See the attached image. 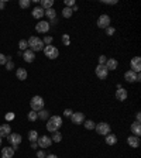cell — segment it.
Segmentation results:
<instances>
[{
	"mask_svg": "<svg viewBox=\"0 0 141 158\" xmlns=\"http://www.w3.org/2000/svg\"><path fill=\"white\" fill-rule=\"evenodd\" d=\"M61 126H62V117H61V116H52V117H50L47 121V130L50 131V133L58 131L61 128Z\"/></svg>",
	"mask_w": 141,
	"mask_h": 158,
	"instance_id": "cell-1",
	"label": "cell"
},
{
	"mask_svg": "<svg viewBox=\"0 0 141 158\" xmlns=\"http://www.w3.org/2000/svg\"><path fill=\"white\" fill-rule=\"evenodd\" d=\"M27 44L33 52H37V51L44 50V43H42V40L38 37H30V40L27 41Z\"/></svg>",
	"mask_w": 141,
	"mask_h": 158,
	"instance_id": "cell-2",
	"label": "cell"
},
{
	"mask_svg": "<svg viewBox=\"0 0 141 158\" xmlns=\"http://www.w3.org/2000/svg\"><path fill=\"white\" fill-rule=\"evenodd\" d=\"M42 51H44V55H45L48 59H57L58 55H59L58 48L54 47V45H45Z\"/></svg>",
	"mask_w": 141,
	"mask_h": 158,
	"instance_id": "cell-3",
	"label": "cell"
},
{
	"mask_svg": "<svg viewBox=\"0 0 141 158\" xmlns=\"http://www.w3.org/2000/svg\"><path fill=\"white\" fill-rule=\"evenodd\" d=\"M7 140H9V143H10L11 148H13L14 151H16L17 148H18V145L21 144V136L20 134H17V133H10V134L7 136Z\"/></svg>",
	"mask_w": 141,
	"mask_h": 158,
	"instance_id": "cell-4",
	"label": "cell"
},
{
	"mask_svg": "<svg viewBox=\"0 0 141 158\" xmlns=\"http://www.w3.org/2000/svg\"><path fill=\"white\" fill-rule=\"evenodd\" d=\"M30 106H31V110L34 111H40L44 109V99L41 96H34L30 102Z\"/></svg>",
	"mask_w": 141,
	"mask_h": 158,
	"instance_id": "cell-5",
	"label": "cell"
},
{
	"mask_svg": "<svg viewBox=\"0 0 141 158\" xmlns=\"http://www.w3.org/2000/svg\"><path fill=\"white\" fill-rule=\"evenodd\" d=\"M95 130L98 131L100 136H107L110 133V124H107L106 121H100L99 124L95 126Z\"/></svg>",
	"mask_w": 141,
	"mask_h": 158,
	"instance_id": "cell-6",
	"label": "cell"
},
{
	"mask_svg": "<svg viewBox=\"0 0 141 158\" xmlns=\"http://www.w3.org/2000/svg\"><path fill=\"white\" fill-rule=\"evenodd\" d=\"M110 16H107V14H102V16H99L98 18V27L99 28H106L110 27Z\"/></svg>",
	"mask_w": 141,
	"mask_h": 158,
	"instance_id": "cell-7",
	"label": "cell"
},
{
	"mask_svg": "<svg viewBox=\"0 0 141 158\" xmlns=\"http://www.w3.org/2000/svg\"><path fill=\"white\" fill-rule=\"evenodd\" d=\"M37 144H38V147H41V148H48L52 144V140H51V137H48V136H38Z\"/></svg>",
	"mask_w": 141,
	"mask_h": 158,
	"instance_id": "cell-8",
	"label": "cell"
},
{
	"mask_svg": "<svg viewBox=\"0 0 141 158\" xmlns=\"http://www.w3.org/2000/svg\"><path fill=\"white\" fill-rule=\"evenodd\" d=\"M95 74H96V76L99 79H106L109 75V69L106 68V65H98L96 69H95Z\"/></svg>",
	"mask_w": 141,
	"mask_h": 158,
	"instance_id": "cell-9",
	"label": "cell"
},
{
	"mask_svg": "<svg viewBox=\"0 0 141 158\" xmlns=\"http://www.w3.org/2000/svg\"><path fill=\"white\" fill-rule=\"evenodd\" d=\"M50 23L48 21H38L37 24H35V31L37 33H40V34H44V33H48L50 31Z\"/></svg>",
	"mask_w": 141,
	"mask_h": 158,
	"instance_id": "cell-10",
	"label": "cell"
},
{
	"mask_svg": "<svg viewBox=\"0 0 141 158\" xmlns=\"http://www.w3.org/2000/svg\"><path fill=\"white\" fill-rule=\"evenodd\" d=\"M70 121L74 123V124H83L85 121V115L83 113H81V111H76V113H72V116H70Z\"/></svg>",
	"mask_w": 141,
	"mask_h": 158,
	"instance_id": "cell-11",
	"label": "cell"
},
{
	"mask_svg": "<svg viewBox=\"0 0 141 158\" xmlns=\"http://www.w3.org/2000/svg\"><path fill=\"white\" fill-rule=\"evenodd\" d=\"M130 65H131V71L135 72V74H140V71H141V58L134 57L133 59H131Z\"/></svg>",
	"mask_w": 141,
	"mask_h": 158,
	"instance_id": "cell-12",
	"label": "cell"
},
{
	"mask_svg": "<svg viewBox=\"0 0 141 158\" xmlns=\"http://www.w3.org/2000/svg\"><path fill=\"white\" fill-rule=\"evenodd\" d=\"M116 99H117L119 102H124L126 99H127V96H128V93H127V91H126L124 87H120V89H117L116 91Z\"/></svg>",
	"mask_w": 141,
	"mask_h": 158,
	"instance_id": "cell-13",
	"label": "cell"
},
{
	"mask_svg": "<svg viewBox=\"0 0 141 158\" xmlns=\"http://www.w3.org/2000/svg\"><path fill=\"white\" fill-rule=\"evenodd\" d=\"M23 58L26 62H28V64H31V62H34V59H35V52H33V51L28 48V50H26L23 52Z\"/></svg>",
	"mask_w": 141,
	"mask_h": 158,
	"instance_id": "cell-14",
	"label": "cell"
},
{
	"mask_svg": "<svg viewBox=\"0 0 141 158\" xmlns=\"http://www.w3.org/2000/svg\"><path fill=\"white\" fill-rule=\"evenodd\" d=\"M140 137H135V136H128L127 138V144L133 148H138L140 147Z\"/></svg>",
	"mask_w": 141,
	"mask_h": 158,
	"instance_id": "cell-15",
	"label": "cell"
},
{
	"mask_svg": "<svg viewBox=\"0 0 141 158\" xmlns=\"http://www.w3.org/2000/svg\"><path fill=\"white\" fill-rule=\"evenodd\" d=\"M131 133H133V136H135V137H140L141 136V123L140 121H134L133 124H131Z\"/></svg>",
	"mask_w": 141,
	"mask_h": 158,
	"instance_id": "cell-16",
	"label": "cell"
},
{
	"mask_svg": "<svg viewBox=\"0 0 141 158\" xmlns=\"http://www.w3.org/2000/svg\"><path fill=\"white\" fill-rule=\"evenodd\" d=\"M106 68H107L109 71H114V69H117L119 67V62L117 59H114V58H107V61H106Z\"/></svg>",
	"mask_w": 141,
	"mask_h": 158,
	"instance_id": "cell-17",
	"label": "cell"
},
{
	"mask_svg": "<svg viewBox=\"0 0 141 158\" xmlns=\"http://www.w3.org/2000/svg\"><path fill=\"white\" fill-rule=\"evenodd\" d=\"M14 150L11 147H3L2 148V158H13Z\"/></svg>",
	"mask_w": 141,
	"mask_h": 158,
	"instance_id": "cell-18",
	"label": "cell"
},
{
	"mask_svg": "<svg viewBox=\"0 0 141 158\" xmlns=\"http://www.w3.org/2000/svg\"><path fill=\"white\" fill-rule=\"evenodd\" d=\"M31 14H33V17H34V18H37V20L42 18V16H44V10H42V7H41V6L34 7L33 11H31Z\"/></svg>",
	"mask_w": 141,
	"mask_h": 158,
	"instance_id": "cell-19",
	"label": "cell"
},
{
	"mask_svg": "<svg viewBox=\"0 0 141 158\" xmlns=\"http://www.w3.org/2000/svg\"><path fill=\"white\" fill-rule=\"evenodd\" d=\"M124 79L127 82H130V83H133V82H137V74H135V72H133L130 69V71H127L124 74Z\"/></svg>",
	"mask_w": 141,
	"mask_h": 158,
	"instance_id": "cell-20",
	"label": "cell"
},
{
	"mask_svg": "<svg viewBox=\"0 0 141 158\" xmlns=\"http://www.w3.org/2000/svg\"><path fill=\"white\" fill-rule=\"evenodd\" d=\"M11 133V127L9 124H2L0 126V137H7Z\"/></svg>",
	"mask_w": 141,
	"mask_h": 158,
	"instance_id": "cell-21",
	"label": "cell"
},
{
	"mask_svg": "<svg viewBox=\"0 0 141 158\" xmlns=\"http://www.w3.org/2000/svg\"><path fill=\"white\" fill-rule=\"evenodd\" d=\"M16 76H17V79H20V81H26V79H27V71H26L24 68H17Z\"/></svg>",
	"mask_w": 141,
	"mask_h": 158,
	"instance_id": "cell-22",
	"label": "cell"
},
{
	"mask_svg": "<svg viewBox=\"0 0 141 158\" xmlns=\"http://www.w3.org/2000/svg\"><path fill=\"white\" fill-rule=\"evenodd\" d=\"M104 141H106V144H107V145L117 144V136H114V134H111V133H109V134L106 136V138H104Z\"/></svg>",
	"mask_w": 141,
	"mask_h": 158,
	"instance_id": "cell-23",
	"label": "cell"
},
{
	"mask_svg": "<svg viewBox=\"0 0 141 158\" xmlns=\"http://www.w3.org/2000/svg\"><path fill=\"white\" fill-rule=\"evenodd\" d=\"M44 16H47L48 18L52 21L57 18V11H55L54 9H48V10H44Z\"/></svg>",
	"mask_w": 141,
	"mask_h": 158,
	"instance_id": "cell-24",
	"label": "cell"
},
{
	"mask_svg": "<svg viewBox=\"0 0 141 158\" xmlns=\"http://www.w3.org/2000/svg\"><path fill=\"white\" fill-rule=\"evenodd\" d=\"M37 115H38V119H41V120H48L50 119V111L45 110V109L37 111Z\"/></svg>",
	"mask_w": 141,
	"mask_h": 158,
	"instance_id": "cell-25",
	"label": "cell"
},
{
	"mask_svg": "<svg viewBox=\"0 0 141 158\" xmlns=\"http://www.w3.org/2000/svg\"><path fill=\"white\" fill-rule=\"evenodd\" d=\"M52 4H54V0H41V7L42 10H48V9H52Z\"/></svg>",
	"mask_w": 141,
	"mask_h": 158,
	"instance_id": "cell-26",
	"label": "cell"
},
{
	"mask_svg": "<svg viewBox=\"0 0 141 158\" xmlns=\"http://www.w3.org/2000/svg\"><path fill=\"white\" fill-rule=\"evenodd\" d=\"M28 140H30L31 143H37L38 140V133L35 130H31L30 133H28Z\"/></svg>",
	"mask_w": 141,
	"mask_h": 158,
	"instance_id": "cell-27",
	"label": "cell"
},
{
	"mask_svg": "<svg viewBox=\"0 0 141 158\" xmlns=\"http://www.w3.org/2000/svg\"><path fill=\"white\" fill-rule=\"evenodd\" d=\"M83 126L86 130H95V126H96V123H95L93 120H85L83 121Z\"/></svg>",
	"mask_w": 141,
	"mask_h": 158,
	"instance_id": "cell-28",
	"label": "cell"
},
{
	"mask_svg": "<svg viewBox=\"0 0 141 158\" xmlns=\"http://www.w3.org/2000/svg\"><path fill=\"white\" fill-rule=\"evenodd\" d=\"M72 14H74L72 9H69V7H64V10H62V16H64L65 18H70Z\"/></svg>",
	"mask_w": 141,
	"mask_h": 158,
	"instance_id": "cell-29",
	"label": "cell"
},
{
	"mask_svg": "<svg viewBox=\"0 0 141 158\" xmlns=\"http://www.w3.org/2000/svg\"><path fill=\"white\" fill-rule=\"evenodd\" d=\"M54 143H61L62 141V134H61L59 131H55L54 133V136H52V138H51Z\"/></svg>",
	"mask_w": 141,
	"mask_h": 158,
	"instance_id": "cell-30",
	"label": "cell"
},
{
	"mask_svg": "<svg viewBox=\"0 0 141 158\" xmlns=\"http://www.w3.org/2000/svg\"><path fill=\"white\" fill-rule=\"evenodd\" d=\"M27 119H28V120H30V121H35V120H37V119H38V115H37V111L31 110L30 113H28V115H27Z\"/></svg>",
	"mask_w": 141,
	"mask_h": 158,
	"instance_id": "cell-31",
	"label": "cell"
},
{
	"mask_svg": "<svg viewBox=\"0 0 141 158\" xmlns=\"http://www.w3.org/2000/svg\"><path fill=\"white\" fill-rule=\"evenodd\" d=\"M18 48H20V51L23 52V51H26L28 48V44L26 40H20V43H18Z\"/></svg>",
	"mask_w": 141,
	"mask_h": 158,
	"instance_id": "cell-32",
	"label": "cell"
},
{
	"mask_svg": "<svg viewBox=\"0 0 141 158\" xmlns=\"http://www.w3.org/2000/svg\"><path fill=\"white\" fill-rule=\"evenodd\" d=\"M18 4H20L21 9H28L30 7V0H20Z\"/></svg>",
	"mask_w": 141,
	"mask_h": 158,
	"instance_id": "cell-33",
	"label": "cell"
},
{
	"mask_svg": "<svg viewBox=\"0 0 141 158\" xmlns=\"http://www.w3.org/2000/svg\"><path fill=\"white\" fill-rule=\"evenodd\" d=\"M42 43H44V45H51V43H52V37H51V35H48V37H44Z\"/></svg>",
	"mask_w": 141,
	"mask_h": 158,
	"instance_id": "cell-34",
	"label": "cell"
},
{
	"mask_svg": "<svg viewBox=\"0 0 141 158\" xmlns=\"http://www.w3.org/2000/svg\"><path fill=\"white\" fill-rule=\"evenodd\" d=\"M7 57L4 54H0V65H6L7 64Z\"/></svg>",
	"mask_w": 141,
	"mask_h": 158,
	"instance_id": "cell-35",
	"label": "cell"
},
{
	"mask_svg": "<svg viewBox=\"0 0 141 158\" xmlns=\"http://www.w3.org/2000/svg\"><path fill=\"white\" fill-rule=\"evenodd\" d=\"M106 61H107V57H106V55H100V57H99V65H104Z\"/></svg>",
	"mask_w": 141,
	"mask_h": 158,
	"instance_id": "cell-36",
	"label": "cell"
},
{
	"mask_svg": "<svg viewBox=\"0 0 141 158\" xmlns=\"http://www.w3.org/2000/svg\"><path fill=\"white\" fill-rule=\"evenodd\" d=\"M74 6H75V2H74V0H66V2H65V7H69V9H72Z\"/></svg>",
	"mask_w": 141,
	"mask_h": 158,
	"instance_id": "cell-37",
	"label": "cell"
},
{
	"mask_svg": "<svg viewBox=\"0 0 141 158\" xmlns=\"http://www.w3.org/2000/svg\"><path fill=\"white\" fill-rule=\"evenodd\" d=\"M13 68H14L13 62H11V61H7V64H6V69H7V71H11Z\"/></svg>",
	"mask_w": 141,
	"mask_h": 158,
	"instance_id": "cell-38",
	"label": "cell"
},
{
	"mask_svg": "<svg viewBox=\"0 0 141 158\" xmlns=\"http://www.w3.org/2000/svg\"><path fill=\"white\" fill-rule=\"evenodd\" d=\"M72 113H74V111L70 110V109H65L64 116H65V117H70V116H72Z\"/></svg>",
	"mask_w": 141,
	"mask_h": 158,
	"instance_id": "cell-39",
	"label": "cell"
},
{
	"mask_svg": "<svg viewBox=\"0 0 141 158\" xmlns=\"http://www.w3.org/2000/svg\"><path fill=\"white\" fill-rule=\"evenodd\" d=\"M114 31H116V30H114L113 27H107V28H106V34H107V35H113Z\"/></svg>",
	"mask_w": 141,
	"mask_h": 158,
	"instance_id": "cell-40",
	"label": "cell"
},
{
	"mask_svg": "<svg viewBox=\"0 0 141 158\" xmlns=\"http://www.w3.org/2000/svg\"><path fill=\"white\" fill-rule=\"evenodd\" d=\"M104 4H117V0H103Z\"/></svg>",
	"mask_w": 141,
	"mask_h": 158,
	"instance_id": "cell-41",
	"label": "cell"
},
{
	"mask_svg": "<svg viewBox=\"0 0 141 158\" xmlns=\"http://www.w3.org/2000/svg\"><path fill=\"white\" fill-rule=\"evenodd\" d=\"M37 157H38V158H45V157H47V154H45L44 151H38V152H37Z\"/></svg>",
	"mask_w": 141,
	"mask_h": 158,
	"instance_id": "cell-42",
	"label": "cell"
},
{
	"mask_svg": "<svg viewBox=\"0 0 141 158\" xmlns=\"http://www.w3.org/2000/svg\"><path fill=\"white\" fill-rule=\"evenodd\" d=\"M135 121H141V115H140V111H137V113H135Z\"/></svg>",
	"mask_w": 141,
	"mask_h": 158,
	"instance_id": "cell-43",
	"label": "cell"
},
{
	"mask_svg": "<svg viewBox=\"0 0 141 158\" xmlns=\"http://www.w3.org/2000/svg\"><path fill=\"white\" fill-rule=\"evenodd\" d=\"M4 7H6V3L3 0H0V10H4Z\"/></svg>",
	"mask_w": 141,
	"mask_h": 158,
	"instance_id": "cell-44",
	"label": "cell"
},
{
	"mask_svg": "<svg viewBox=\"0 0 141 158\" xmlns=\"http://www.w3.org/2000/svg\"><path fill=\"white\" fill-rule=\"evenodd\" d=\"M31 148H34V150H35V148H38V144H37V143H31Z\"/></svg>",
	"mask_w": 141,
	"mask_h": 158,
	"instance_id": "cell-45",
	"label": "cell"
},
{
	"mask_svg": "<svg viewBox=\"0 0 141 158\" xmlns=\"http://www.w3.org/2000/svg\"><path fill=\"white\" fill-rule=\"evenodd\" d=\"M13 117H14V116L11 115V113H9V115L6 116V119H7V120H10V119H13Z\"/></svg>",
	"mask_w": 141,
	"mask_h": 158,
	"instance_id": "cell-46",
	"label": "cell"
},
{
	"mask_svg": "<svg viewBox=\"0 0 141 158\" xmlns=\"http://www.w3.org/2000/svg\"><path fill=\"white\" fill-rule=\"evenodd\" d=\"M45 158H58V157H57V155H55V154H50V155H47V157H45Z\"/></svg>",
	"mask_w": 141,
	"mask_h": 158,
	"instance_id": "cell-47",
	"label": "cell"
},
{
	"mask_svg": "<svg viewBox=\"0 0 141 158\" xmlns=\"http://www.w3.org/2000/svg\"><path fill=\"white\" fill-rule=\"evenodd\" d=\"M72 11H78V6H76V4H75V6L72 7Z\"/></svg>",
	"mask_w": 141,
	"mask_h": 158,
	"instance_id": "cell-48",
	"label": "cell"
},
{
	"mask_svg": "<svg viewBox=\"0 0 141 158\" xmlns=\"http://www.w3.org/2000/svg\"><path fill=\"white\" fill-rule=\"evenodd\" d=\"M140 81H141V75L137 74V82H140Z\"/></svg>",
	"mask_w": 141,
	"mask_h": 158,
	"instance_id": "cell-49",
	"label": "cell"
},
{
	"mask_svg": "<svg viewBox=\"0 0 141 158\" xmlns=\"http://www.w3.org/2000/svg\"><path fill=\"white\" fill-rule=\"evenodd\" d=\"M2 141H3V138L0 137V147H2Z\"/></svg>",
	"mask_w": 141,
	"mask_h": 158,
	"instance_id": "cell-50",
	"label": "cell"
}]
</instances>
